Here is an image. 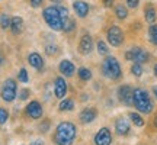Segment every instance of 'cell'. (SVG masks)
Wrapping results in <instances>:
<instances>
[{"mask_svg":"<svg viewBox=\"0 0 157 145\" xmlns=\"http://www.w3.org/2000/svg\"><path fill=\"white\" fill-rule=\"evenodd\" d=\"M129 117H131V121L134 122V125H137V126H143L144 125V121L141 119V116L140 115H137V113H129Z\"/></svg>","mask_w":157,"mask_h":145,"instance_id":"22","label":"cell"},{"mask_svg":"<svg viewBox=\"0 0 157 145\" xmlns=\"http://www.w3.org/2000/svg\"><path fill=\"white\" fill-rule=\"evenodd\" d=\"M74 10L80 17H84L89 12V6L84 2H74Z\"/></svg>","mask_w":157,"mask_h":145,"instance_id":"17","label":"cell"},{"mask_svg":"<svg viewBox=\"0 0 157 145\" xmlns=\"http://www.w3.org/2000/svg\"><path fill=\"white\" fill-rule=\"evenodd\" d=\"M103 5L106 6V7H111L113 5V0H103Z\"/></svg>","mask_w":157,"mask_h":145,"instance_id":"35","label":"cell"},{"mask_svg":"<svg viewBox=\"0 0 157 145\" xmlns=\"http://www.w3.org/2000/svg\"><path fill=\"white\" fill-rule=\"evenodd\" d=\"M26 113H28L29 117L32 119H38V117L42 116V107L39 105L38 102H31L26 107Z\"/></svg>","mask_w":157,"mask_h":145,"instance_id":"9","label":"cell"},{"mask_svg":"<svg viewBox=\"0 0 157 145\" xmlns=\"http://www.w3.org/2000/svg\"><path fill=\"white\" fill-rule=\"evenodd\" d=\"M0 23H2V28H9L12 23V19H9V16L7 15H2L0 16Z\"/></svg>","mask_w":157,"mask_h":145,"instance_id":"24","label":"cell"},{"mask_svg":"<svg viewBox=\"0 0 157 145\" xmlns=\"http://www.w3.org/2000/svg\"><path fill=\"white\" fill-rule=\"evenodd\" d=\"M98 51H99L101 55H106L108 54V46L103 41H99V42H98Z\"/></svg>","mask_w":157,"mask_h":145,"instance_id":"26","label":"cell"},{"mask_svg":"<svg viewBox=\"0 0 157 145\" xmlns=\"http://www.w3.org/2000/svg\"><path fill=\"white\" fill-rule=\"evenodd\" d=\"M132 93H134V90H131L129 86H122L119 89V99H121V102H124L125 105H131L132 103Z\"/></svg>","mask_w":157,"mask_h":145,"instance_id":"11","label":"cell"},{"mask_svg":"<svg viewBox=\"0 0 157 145\" xmlns=\"http://www.w3.org/2000/svg\"><path fill=\"white\" fill-rule=\"evenodd\" d=\"M19 80H21L22 83H26V81H28V72H26L25 68H22V70L19 71Z\"/></svg>","mask_w":157,"mask_h":145,"instance_id":"28","label":"cell"},{"mask_svg":"<svg viewBox=\"0 0 157 145\" xmlns=\"http://www.w3.org/2000/svg\"><path fill=\"white\" fill-rule=\"evenodd\" d=\"M115 128H117V132L119 135H125V134H128V131H129V125L128 122H127V119H118L117 123H115Z\"/></svg>","mask_w":157,"mask_h":145,"instance_id":"16","label":"cell"},{"mask_svg":"<svg viewBox=\"0 0 157 145\" xmlns=\"http://www.w3.org/2000/svg\"><path fill=\"white\" fill-rule=\"evenodd\" d=\"M45 52H47L48 55H54V54H57V46H54V45H47Z\"/></svg>","mask_w":157,"mask_h":145,"instance_id":"29","label":"cell"},{"mask_svg":"<svg viewBox=\"0 0 157 145\" xmlns=\"http://www.w3.org/2000/svg\"><path fill=\"white\" fill-rule=\"evenodd\" d=\"M95 117H96V110L93 109V107H86V109L80 113V119H82V122L83 123L92 122Z\"/></svg>","mask_w":157,"mask_h":145,"instance_id":"13","label":"cell"},{"mask_svg":"<svg viewBox=\"0 0 157 145\" xmlns=\"http://www.w3.org/2000/svg\"><path fill=\"white\" fill-rule=\"evenodd\" d=\"M28 95H29V91H28V90H26V89H23L22 91H21V96H19V97H21L22 100H25V99L28 97Z\"/></svg>","mask_w":157,"mask_h":145,"instance_id":"33","label":"cell"},{"mask_svg":"<svg viewBox=\"0 0 157 145\" xmlns=\"http://www.w3.org/2000/svg\"><path fill=\"white\" fill-rule=\"evenodd\" d=\"M125 58L129 61H137L140 64V62H146L148 60V54H147V51L141 50V48H132L125 54Z\"/></svg>","mask_w":157,"mask_h":145,"instance_id":"6","label":"cell"},{"mask_svg":"<svg viewBox=\"0 0 157 145\" xmlns=\"http://www.w3.org/2000/svg\"><path fill=\"white\" fill-rule=\"evenodd\" d=\"M154 122H156V125H157V116H156V121H154Z\"/></svg>","mask_w":157,"mask_h":145,"instance_id":"41","label":"cell"},{"mask_svg":"<svg viewBox=\"0 0 157 145\" xmlns=\"http://www.w3.org/2000/svg\"><path fill=\"white\" fill-rule=\"evenodd\" d=\"M7 121V112L5 109H0V123H5Z\"/></svg>","mask_w":157,"mask_h":145,"instance_id":"30","label":"cell"},{"mask_svg":"<svg viewBox=\"0 0 157 145\" xmlns=\"http://www.w3.org/2000/svg\"><path fill=\"white\" fill-rule=\"evenodd\" d=\"M76 136V126L71 122H63L56 129L54 141L58 145H71Z\"/></svg>","mask_w":157,"mask_h":145,"instance_id":"1","label":"cell"},{"mask_svg":"<svg viewBox=\"0 0 157 145\" xmlns=\"http://www.w3.org/2000/svg\"><path fill=\"white\" fill-rule=\"evenodd\" d=\"M2 62H3V57L0 55V64H2Z\"/></svg>","mask_w":157,"mask_h":145,"instance_id":"39","label":"cell"},{"mask_svg":"<svg viewBox=\"0 0 157 145\" xmlns=\"http://www.w3.org/2000/svg\"><path fill=\"white\" fill-rule=\"evenodd\" d=\"M44 142H41V141H35L34 144H31V145H42Z\"/></svg>","mask_w":157,"mask_h":145,"instance_id":"36","label":"cell"},{"mask_svg":"<svg viewBox=\"0 0 157 145\" xmlns=\"http://www.w3.org/2000/svg\"><path fill=\"white\" fill-rule=\"evenodd\" d=\"M150 39H151L153 44L157 45V25L150 26Z\"/></svg>","mask_w":157,"mask_h":145,"instance_id":"25","label":"cell"},{"mask_svg":"<svg viewBox=\"0 0 157 145\" xmlns=\"http://www.w3.org/2000/svg\"><path fill=\"white\" fill-rule=\"evenodd\" d=\"M60 71H61L64 76H67V77L73 76V72H74L73 62L68 61V60H63V61L60 62Z\"/></svg>","mask_w":157,"mask_h":145,"instance_id":"14","label":"cell"},{"mask_svg":"<svg viewBox=\"0 0 157 145\" xmlns=\"http://www.w3.org/2000/svg\"><path fill=\"white\" fill-rule=\"evenodd\" d=\"M28 61H29V64H31L34 68H36V70H41V68H42V65H44V61H42L41 55H39V54H36V52H32V54L29 55Z\"/></svg>","mask_w":157,"mask_h":145,"instance_id":"15","label":"cell"},{"mask_svg":"<svg viewBox=\"0 0 157 145\" xmlns=\"http://www.w3.org/2000/svg\"><path fill=\"white\" fill-rule=\"evenodd\" d=\"M42 3V0H31V5L34 6V7H39Z\"/></svg>","mask_w":157,"mask_h":145,"instance_id":"34","label":"cell"},{"mask_svg":"<svg viewBox=\"0 0 157 145\" xmlns=\"http://www.w3.org/2000/svg\"><path fill=\"white\" fill-rule=\"evenodd\" d=\"M2 96L6 102H12L16 97V83L13 80H6L2 87Z\"/></svg>","mask_w":157,"mask_h":145,"instance_id":"5","label":"cell"},{"mask_svg":"<svg viewBox=\"0 0 157 145\" xmlns=\"http://www.w3.org/2000/svg\"><path fill=\"white\" fill-rule=\"evenodd\" d=\"M108 41H109V44L113 45V46H119L124 41L122 31L118 28V26H111L109 31H108Z\"/></svg>","mask_w":157,"mask_h":145,"instance_id":"7","label":"cell"},{"mask_svg":"<svg viewBox=\"0 0 157 145\" xmlns=\"http://www.w3.org/2000/svg\"><path fill=\"white\" fill-rule=\"evenodd\" d=\"M92 46H93V41L90 38V35H83L82 39H80V52L87 55L92 51Z\"/></svg>","mask_w":157,"mask_h":145,"instance_id":"12","label":"cell"},{"mask_svg":"<svg viewBox=\"0 0 157 145\" xmlns=\"http://www.w3.org/2000/svg\"><path fill=\"white\" fill-rule=\"evenodd\" d=\"M74 107V102L71 99H67V100L61 102V105H60V110H71Z\"/></svg>","mask_w":157,"mask_h":145,"instance_id":"20","label":"cell"},{"mask_svg":"<svg viewBox=\"0 0 157 145\" xmlns=\"http://www.w3.org/2000/svg\"><path fill=\"white\" fill-rule=\"evenodd\" d=\"M51 2H57V3H58V2H61V0H51Z\"/></svg>","mask_w":157,"mask_h":145,"instance_id":"40","label":"cell"},{"mask_svg":"<svg viewBox=\"0 0 157 145\" xmlns=\"http://www.w3.org/2000/svg\"><path fill=\"white\" fill-rule=\"evenodd\" d=\"M132 103L135 105V107L141 112V113H150L153 109L151 100L147 95L146 90L143 89H135L132 93Z\"/></svg>","mask_w":157,"mask_h":145,"instance_id":"2","label":"cell"},{"mask_svg":"<svg viewBox=\"0 0 157 145\" xmlns=\"http://www.w3.org/2000/svg\"><path fill=\"white\" fill-rule=\"evenodd\" d=\"M95 142L96 145H111L112 142V136L108 128H102L95 136Z\"/></svg>","mask_w":157,"mask_h":145,"instance_id":"8","label":"cell"},{"mask_svg":"<svg viewBox=\"0 0 157 145\" xmlns=\"http://www.w3.org/2000/svg\"><path fill=\"white\" fill-rule=\"evenodd\" d=\"M58 10H60V15H61L63 20H64V19H67L68 17V10L66 9V7H58Z\"/></svg>","mask_w":157,"mask_h":145,"instance_id":"31","label":"cell"},{"mask_svg":"<svg viewBox=\"0 0 157 145\" xmlns=\"http://www.w3.org/2000/svg\"><path fill=\"white\" fill-rule=\"evenodd\" d=\"M156 10H154V7L153 6H147L146 7V19L148 23H153L156 20Z\"/></svg>","mask_w":157,"mask_h":145,"instance_id":"19","label":"cell"},{"mask_svg":"<svg viewBox=\"0 0 157 145\" xmlns=\"http://www.w3.org/2000/svg\"><path fill=\"white\" fill-rule=\"evenodd\" d=\"M138 2H140V0H127V3H128L129 7H137V6H138Z\"/></svg>","mask_w":157,"mask_h":145,"instance_id":"32","label":"cell"},{"mask_svg":"<svg viewBox=\"0 0 157 145\" xmlns=\"http://www.w3.org/2000/svg\"><path fill=\"white\" fill-rule=\"evenodd\" d=\"M66 91H67V84L64 81L63 77L56 78V84H54V93H56V97L58 99H63L66 96Z\"/></svg>","mask_w":157,"mask_h":145,"instance_id":"10","label":"cell"},{"mask_svg":"<svg viewBox=\"0 0 157 145\" xmlns=\"http://www.w3.org/2000/svg\"><path fill=\"white\" fill-rule=\"evenodd\" d=\"M22 19L21 17H13L12 19V23H10V28H12V32L13 34H19L21 31H22Z\"/></svg>","mask_w":157,"mask_h":145,"instance_id":"18","label":"cell"},{"mask_svg":"<svg viewBox=\"0 0 157 145\" xmlns=\"http://www.w3.org/2000/svg\"><path fill=\"white\" fill-rule=\"evenodd\" d=\"M154 72H156V76H157V64L154 65Z\"/></svg>","mask_w":157,"mask_h":145,"instance_id":"38","label":"cell"},{"mask_svg":"<svg viewBox=\"0 0 157 145\" xmlns=\"http://www.w3.org/2000/svg\"><path fill=\"white\" fill-rule=\"evenodd\" d=\"M102 71H103V74L106 77L112 78V80H117V78L121 77V67L118 64L117 58H113V57H108L106 60L103 61Z\"/></svg>","mask_w":157,"mask_h":145,"instance_id":"4","label":"cell"},{"mask_svg":"<svg viewBox=\"0 0 157 145\" xmlns=\"http://www.w3.org/2000/svg\"><path fill=\"white\" fill-rule=\"evenodd\" d=\"M42 15H44L45 22L48 23L50 28H52L54 31H60V29H63L64 20H63L61 15H60L58 7H47Z\"/></svg>","mask_w":157,"mask_h":145,"instance_id":"3","label":"cell"},{"mask_svg":"<svg viewBox=\"0 0 157 145\" xmlns=\"http://www.w3.org/2000/svg\"><path fill=\"white\" fill-rule=\"evenodd\" d=\"M153 93H154V96L157 97V87H154V89H153Z\"/></svg>","mask_w":157,"mask_h":145,"instance_id":"37","label":"cell"},{"mask_svg":"<svg viewBox=\"0 0 157 145\" xmlns=\"http://www.w3.org/2000/svg\"><path fill=\"white\" fill-rule=\"evenodd\" d=\"M115 12H117V16L119 17V19H125L127 17V9L124 7V6H121V5H118L117 6V9H115Z\"/></svg>","mask_w":157,"mask_h":145,"instance_id":"23","label":"cell"},{"mask_svg":"<svg viewBox=\"0 0 157 145\" xmlns=\"http://www.w3.org/2000/svg\"><path fill=\"white\" fill-rule=\"evenodd\" d=\"M78 77L86 81V80H90L92 72H90V70H87V68H80V70H78Z\"/></svg>","mask_w":157,"mask_h":145,"instance_id":"21","label":"cell"},{"mask_svg":"<svg viewBox=\"0 0 157 145\" xmlns=\"http://www.w3.org/2000/svg\"><path fill=\"white\" fill-rule=\"evenodd\" d=\"M131 71H132V74L134 76H137V77H140L141 74H143V68H141V65L137 62V64H134L132 65V68H131Z\"/></svg>","mask_w":157,"mask_h":145,"instance_id":"27","label":"cell"}]
</instances>
